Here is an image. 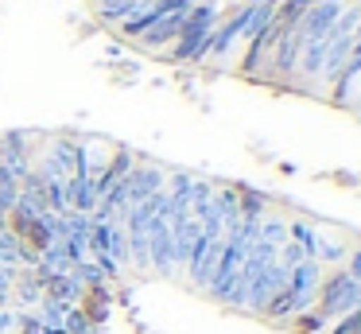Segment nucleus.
I'll list each match as a JSON object with an SVG mask.
<instances>
[{"label": "nucleus", "mask_w": 361, "mask_h": 334, "mask_svg": "<svg viewBox=\"0 0 361 334\" xmlns=\"http://www.w3.org/2000/svg\"><path fill=\"white\" fill-rule=\"evenodd\" d=\"M214 28H218V4H214V0H198V4L187 12V20H183L175 43L167 47V59H175V62H195V66H198V62H206V51H210Z\"/></svg>", "instance_id": "obj_1"}, {"label": "nucleus", "mask_w": 361, "mask_h": 334, "mask_svg": "<svg viewBox=\"0 0 361 334\" xmlns=\"http://www.w3.org/2000/svg\"><path fill=\"white\" fill-rule=\"evenodd\" d=\"M140 8H148V4H144V0H97V20L121 28V23H125L128 16H136Z\"/></svg>", "instance_id": "obj_2"}, {"label": "nucleus", "mask_w": 361, "mask_h": 334, "mask_svg": "<svg viewBox=\"0 0 361 334\" xmlns=\"http://www.w3.org/2000/svg\"><path fill=\"white\" fill-rule=\"evenodd\" d=\"M326 334H361V307H357V311H350L345 318H338V323L330 326Z\"/></svg>", "instance_id": "obj_3"}, {"label": "nucleus", "mask_w": 361, "mask_h": 334, "mask_svg": "<svg viewBox=\"0 0 361 334\" xmlns=\"http://www.w3.org/2000/svg\"><path fill=\"white\" fill-rule=\"evenodd\" d=\"M345 272H350L353 280H361V249H353V253H350V264H345Z\"/></svg>", "instance_id": "obj_4"}, {"label": "nucleus", "mask_w": 361, "mask_h": 334, "mask_svg": "<svg viewBox=\"0 0 361 334\" xmlns=\"http://www.w3.org/2000/svg\"><path fill=\"white\" fill-rule=\"evenodd\" d=\"M357 303H361V280H357Z\"/></svg>", "instance_id": "obj_5"}]
</instances>
